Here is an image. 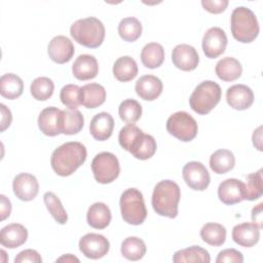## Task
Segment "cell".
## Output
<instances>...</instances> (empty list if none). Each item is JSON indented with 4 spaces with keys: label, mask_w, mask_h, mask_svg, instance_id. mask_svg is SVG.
<instances>
[{
    "label": "cell",
    "mask_w": 263,
    "mask_h": 263,
    "mask_svg": "<svg viewBox=\"0 0 263 263\" xmlns=\"http://www.w3.org/2000/svg\"><path fill=\"white\" fill-rule=\"evenodd\" d=\"M86 156L87 152L83 144L80 142H67L53 150L50 164L57 175L68 177L84 163Z\"/></svg>",
    "instance_id": "1"
},
{
    "label": "cell",
    "mask_w": 263,
    "mask_h": 263,
    "mask_svg": "<svg viewBox=\"0 0 263 263\" xmlns=\"http://www.w3.org/2000/svg\"><path fill=\"white\" fill-rule=\"evenodd\" d=\"M181 197L179 185L172 180H162L154 187L151 203L156 214L167 218L178 216V205Z\"/></svg>",
    "instance_id": "2"
},
{
    "label": "cell",
    "mask_w": 263,
    "mask_h": 263,
    "mask_svg": "<svg viewBox=\"0 0 263 263\" xmlns=\"http://www.w3.org/2000/svg\"><path fill=\"white\" fill-rule=\"evenodd\" d=\"M230 29L233 38L241 43L253 42L260 31L255 13L246 6L234 8L230 16Z\"/></svg>",
    "instance_id": "3"
},
{
    "label": "cell",
    "mask_w": 263,
    "mask_h": 263,
    "mask_svg": "<svg viewBox=\"0 0 263 263\" xmlns=\"http://www.w3.org/2000/svg\"><path fill=\"white\" fill-rule=\"evenodd\" d=\"M70 34L77 43L88 48H97L104 41L105 27L97 17H84L72 24Z\"/></svg>",
    "instance_id": "4"
},
{
    "label": "cell",
    "mask_w": 263,
    "mask_h": 263,
    "mask_svg": "<svg viewBox=\"0 0 263 263\" xmlns=\"http://www.w3.org/2000/svg\"><path fill=\"white\" fill-rule=\"evenodd\" d=\"M221 96L222 90L218 83L212 80H204L194 88L189 98V105L195 113L205 115L218 105Z\"/></svg>",
    "instance_id": "5"
},
{
    "label": "cell",
    "mask_w": 263,
    "mask_h": 263,
    "mask_svg": "<svg viewBox=\"0 0 263 263\" xmlns=\"http://www.w3.org/2000/svg\"><path fill=\"white\" fill-rule=\"evenodd\" d=\"M122 219L130 225H141L146 217L147 210L143 194L137 188H128L122 192L119 200Z\"/></svg>",
    "instance_id": "6"
},
{
    "label": "cell",
    "mask_w": 263,
    "mask_h": 263,
    "mask_svg": "<svg viewBox=\"0 0 263 263\" xmlns=\"http://www.w3.org/2000/svg\"><path fill=\"white\" fill-rule=\"evenodd\" d=\"M91 172L95 180L101 184L115 181L120 173L118 158L111 152H101L91 161Z\"/></svg>",
    "instance_id": "7"
},
{
    "label": "cell",
    "mask_w": 263,
    "mask_h": 263,
    "mask_svg": "<svg viewBox=\"0 0 263 263\" xmlns=\"http://www.w3.org/2000/svg\"><path fill=\"white\" fill-rule=\"evenodd\" d=\"M166 130L170 135L182 142H190L196 137L198 125L189 113L178 111L168 117Z\"/></svg>",
    "instance_id": "8"
},
{
    "label": "cell",
    "mask_w": 263,
    "mask_h": 263,
    "mask_svg": "<svg viewBox=\"0 0 263 263\" xmlns=\"http://www.w3.org/2000/svg\"><path fill=\"white\" fill-rule=\"evenodd\" d=\"M185 183L193 190L203 191L211 182L210 174L206 167L199 161L187 162L182 171Z\"/></svg>",
    "instance_id": "9"
},
{
    "label": "cell",
    "mask_w": 263,
    "mask_h": 263,
    "mask_svg": "<svg viewBox=\"0 0 263 263\" xmlns=\"http://www.w3.org/2000/svg\"><path fill=\"white\" fill-rule=\"evenodd\" d=\"M79 250L86 258L101 259L106 256L110 249L109 240L102 234L87 233L79 240Z\"/></svg>",
    "instance_id": "10"
},
{
    "label": "cell",
    "mask_w": 263,
    "mask_h": 263,
    "mask_svg": "<svg viewBox=\"0 0 263 263\" xmlns=\"http://www.w3.org/2000/svg\"><path fill=\"white\" fill-rule=\"evenodd\" d=\"M227 36L219 27L210 28L202 38V50L206 58L216 59L224 53L227 46Z\"/></svg>",
    "instance_id": "11"
},
{
    "label": "cell",
    "mask_w": 263,
    "mask_h": 263,
    "mask_svg": "<svg viewBox=\"0 0 263 263\" xmlns=\"http://www.w3.org/2000/svg\"><path fill=\"white\" fill-rule=\"evenodd\" d=\"M15 196L23 201L33 200L39 192V183L35 176L28 173L16 175L12 181Z\"/></svg>",
    "instance_id": "12"
},
{
    "label": "cell",
    "mask_w": 263,
    "mask_h": 263,
    "mask_svg": "<svg viewBox=\"0 0 263 263\" xmlns=\"http://www.w3.org/2000/svg\"><path fill=\"white\" fill-rule=\"evenodd\" d=\"M75 48L72 41L63 35L53 37L47 47V53L50 60L57 64L68 63L74 55Z\"/></svg>",
    "instance_id": "13"
},
{
    "label": "cell",
    "mask_w": 263,
    "mask_h": 263,
    "mask_svg": "<svg viewBox=\"0 0 263 263\" xmlns=\"http://www.w3.org/2000/svg\"><path fill=\"white\" fill-rule=\"evenodd\" d=\"M218 197L227 205L245 200V183L234 178L224 180L218 187Z\"/></svg>",
    "instance_id": "14"
},
{
    "label": "cell",
    "mask_w": 263,
    "mask_h": 263,
    "mask_svg": "<svg viewBox=\"0 0 263 263\" xmlns=\"http://www.w3.org/2000/svg\"><path fill=\"white\" fill-rule=\"evenodd\" d=\"M172 61L175 67L182 71H193L199 63L196 49L189 44H178L172 52Z\"/></svg>",
    "instance_id": "15"
},
{
    "label": "cell",
    "mask_w": 263,
    "mask_h": 263,
    "mask_svg": "<svg viewBox=\"0 0 263 263\" xmlns=\"http://www.w3.org/2000/svg\"><path fill=\"white\" fill-rule=\"evenodd\" d=\"M226 101L235 110H247L254 103V92L245 84H234L227 89Z\"/></svg>",
    "instance_id": "16"
},
{
    "label": "cell",
    "mask_w": 263,
    "mask_h": 263,
    "mask_svg": "<svg viewBox=\"0 0 263 263\" xmlns=\"http://www.w3.org/2000/svg\"><path fill=\"white\" fill-rule=\"evenodd\" d=\"M260 238V228L255 223H240L232 229V239L243 248L254 247Z\"/></svg>",
    "instance_id": "17"
},
{
    "label": "cell",
    "mask_w": 263,
    "mask_h": 263,
    "mask_svg": "<svg viewBox=\"0 0 263 263\" xmlns=\"http://www.w3.org/2000/svg\"><path fill=\"white\" fill-rule=\"evenodd\" d=\"M163 84L161 80L154 75H144L140 77L135 85L137 95L145 101H154L162 92Z\"/></svg>",
    "instance_id": "18"
},
{
    "label": "cell",
    "mask_w": 263,
    "mask_h": 263,
    "mask_svg": "<svg viewBox=\"0 0 263 263\" xmlns=\"http://www.w3.org/2000/svg\"><path fill=\"white\" fill-rule=\"evenodd\" d=\"M28 230L18 223H11L1 229L0 242L7 249H15L27 241Z\"/></svg>",
    "instance_id": "19"
},
{
    "label": "cell",
    "mask_w": 263,
    "mask_h": 263,
    "mask_svg": "<svg viewBox=\"0 0 263 263\" xmlns=\"http://www.w3.org/2000/svg\"><path fill=\"white\" fill-rule=\"evenodd\" d=\"M72 73L78 80L84 81L95 78L99 73L97 59L90 54H80L72 65Z\"/></svg>",
    "instance_id": "20"
},
{
    "label": "cell",
    "mask_w": 263,
    "mask_h": 263,
    "mask_svg": "<svg viewBox=\"0 0 263 263\" xmlns=\"http://www.w3.org/2000/svg\"><path fill=\"white\" fill-rule=\"evenodd\" d=\"M62 110L57 107H47L43 109L38 116L39 129L48 137H55L61 134L60 119Z\"/></svg>",
    "instance_id": "21"
},
{
    "label": "cell",
    "mask_w": 263,
    "mask_h": 263,
    "mask_svg": "<svg viewBox=\"0 0 263 263\" xmlns=\"http://www.w3.org/2000/svg\"><path fill=\"white\" fill-rule=\"evenodd\" d=\"M114 119L111 114L107 112H100L96 114L89 124V132L92 138L97 141L108 140L113 133Z\"/></svg>",
    "instance_id": "22"
},
{
    "label": "cell",
    "mask_w": 263,
    "mask_h": 263,
    "mask_svg": "<svg viewBox=\"0 0 263 263\" xmlns=\"http://www.w3.org/2000/svg\"><path fill=\"white\" fill-rule=\"evenodd\" d=\"M81 88V105L87 109H95L103 105L106 100V90L99 83H87Z\"/></svg>",
    "instance_id": "23"
},
{
    "label": "cell",
    "mask_w": 263,
    "mask_h": 263,
    "mask_svg": "<svg viewBox=\"0 0 263 263\" xmlns=\"http://www.w3.org/2000/svg\"><path fill=\"white\" fill-rule=\"evenodd\" d=\"M111 211L104 202L92 203L87 211L86 220L90 227L95 229H104L111 222Z\"/></svg>",
    "instance_id": "24"
},
{
    "label": "cell",
    "mask_w": 263,
    "mask_h": 263,
    "mask_svg": "<svg viewBox=\"0 0 263 263\" xmlns=\"http://www.w3.org/2000/svg\"><path fill=\"white\" fill-rule=\"evenodd\" d=\"M84 125L83 115L77 109L62 110L60 119L61 134L64 135H75L78 134Z\"/></svg>",
    "instance_id": "25"
},
{
    "label": "cell",
    "mask_w": 263,
    "mask_h": 263,
    "mask_svg": "<svg viewBox=\"0 0 263 263\" xmlns=\"http://www.w3.org/2000/svg\"><path fill=\"white\" fill-rule=\"evenodd\" d=\"M217 76L226 82L234 81L241 76L242 67L241 64L234 58L226 57L221 59L215 68Z\"/></svg>",
    "instance_id": "26"
},
{
    "label": "cell",
    "mask_w": 263,
    "mask_h": 263,
    "mask_svg": "<svg viewBox=\"0 0 263 263\" xmlns=\"http://www.w3.org/2000/svg\"><path fill=\"white\" fill-rule=\"evenodd\" d=\"M138 74L137 62L129 55L118 58L113 65V75L120 82L133 80Z\"/></svg>",
    "instance_id": "27"
},
{
    "label": "cell",
    "mask_w": 263,
    "mask_h": 263,
    "mask_svg": "<svg viewBox=\"0 0 263 263\" xmlns=\"http://www.w3.org/2000/svg\"><path fill=\"white\" fill-rule=\"evenodd\" d=\"M24 91V82L22 78L13 73H6L0 78V93L8 100H15Z\"/></svg>",
    "instance_id": "28"
},
{
    "label": "cell",
    "mask_w": 263,
    "mask_h": 263,
    "mask_svg": "<svg viewBox=\"0 0 263 263\" xmlns=\"http://www.w3.org/2000/svg\"><path fill=\"white\" fill-rule=\"evenodd\" d=\"M234 164L235 157L233 153L227 149H219L210 157V167L218 175H223L230 172L234 167Z\"/></svg>",
    "instance_id": "29"
},
{
    "label": "cell",
    "mask_w": 263,
    "mask_h": 263,
    "mask_svg": "<svg viewBox=\"0 0 263 263\" xmlns=\"http://www.w3.org/2000/svg\"><path fill=\"white\" fill-rule=\"evenodd\" d=\"M142 64L148 69L160 67L164 61V49L157 42L147 43L141 51Z\"/></svg>",
    "instance_id": "30"
},
{
    "label": "cell",
    "mask_w": 263,
    "mask_h": 263,
    "mask_svg": "<svg viewBox=\"0 0 263 263\" xmlns=\"http://www.w3.org/2000/svg\"><path fill=\"white\" fill-rule=\"evenodd\" d=\"M210 261H211V257L209 252L199 246H191L189 248L179 250L173 256V262L175 263H188V262L209 263Z\"/></svg>",
    "instance_id": "31"
},
{
    "label": "cell",
    "mask_w": 263,
    "mask_h": 263,
    "mask_svg": "<svg viewBox=\"0 0 263 263\" xmlns=\"http://www.w3.org/2000/svg\"><path fill=\"white\" fill-rule=\"evenodd\" d=\"M144 133L135 124H126L123 126L118 135L119 145L129 153H132L139 145Z\"/></svg>",
    "instance_id": "32"
},
{
    "label": "cell",
    "mask_w": 263,
    "mask_h": 263,
    "mask_svg": "<svg viewBox=\"0 0 263 263\" xmlns=\"http://www.w3.org/2000/svg\"><path fill=\"white\" fill-rule=\"evenodd\" d=\"M200 237L213 247H220L226 240V228L219 223H206L200 229Z\"/></svg>",
    "instance_id": "33"
},
{
    "label": "cell",
    "mask_w": 263,
    "mask_h": 263,
    "mask_svg": "<svg viewBox=\"0 0 263 263\" xmlns=\"http://www.w3.org/2000/svg\"><path fill=\"white\" fill-rule=\"evenodd\" d=\"M120 252L125 259L138 261L146 254V245L143 239L137 236H128L122 241Z\"/></svg>",
    "instance_id": "34"
},
{
    "label": "cell",
    "mask_w": 263,
    "mask_h": 263,
    "mask_svg": "<svg viewBox=\"0 0 263 263\" xmlns=\"http://www.w3.org/2000/svg\"><path fill=\"white\" fill-rule=\"evenodd\" d=\"M142 30L141 22L134 16L122 18L118 25V34L120 38L127 42L138 40L142 35Z\"/></svg>",
    "instance_id": "35"
},
{
    "label": "cell",
    "mask_w": 263,
    "mask_h": 263,
    "mask_svg": "<svg viewBox=\"0 0 263 263\" xmlns=\"http://www.w3.org/2000/svg\"><path fill=\"white\" fill-rule=\"evenodd\" d=\"M118 114L122 121L127 124H134L142 116V106L134 99L124 100L119 105Z\"/></svg>",
    "instance_id": "36"
},
{
    "label": "cell",
    "mask_w": 263,
    "mask_h": 263,
    "mask_svg": "<svg viewBox=\"0 0 263 263\" xmlns=\"http://www.w3.org/2000/svg\"><path fill=\"white\" fill-rule=\"evenodd\" d=\"M43 200L52 218L61 225H64L68 221V215L64 209L60 198L53 192H45L43 195Z\"/></svg>",
    "instance_id": "37"
},
{
    "label": "cell",
    "mask_w": 263,
    "mask_h": 263,
    "mask_svg": "<svg viewBox=\"0 0 263 263\" xmlns=\"http://www.w3.org/2000/svg\"><path fill=\"white\" fill-rule=\"evenodd\" d=\"M53 89L54 84L48 77H37L33 80L30 86L31 95L37 101L48 100L52 96Z\"/></svg>",
    "instance_id": "38"
},
{
    "label": "cell",
    "mask_w": 263,
    "mask_h": 263,
    "mask_svg": "<svg viewBox=\"0 0 263 263\" xmlns=\"http://www.w3.org/2000/svg\"><path fill=\"white\" fill-rule=\"evenodd\" d=\"M262 168L256 173H252L247 176V182L245 183V199L255 200L262 196Z\"/></svg>",
    "instance_id": "39"
},
{
    "label": "cell",
    "mask_w": 263,
    "mask_h": 263,
    "mask_svg": "<svg viewBox=\"0 0 263 263\" xmlns=\"http://www.w3.org/2000/svg\"><path fill=\"white\" fill-rule=\"evenodd\" d=\"M156 141L151 135L144 134L137 148L132 152L133 156L140 160H146L151 158L156 152Z\"/></svg>",
    "instance_id": "40"
},
{
    "label": "cell",
    "mask_w": 263,
    "mask_h": 263,
    "mask_svg": "<svg viewBox=\"0 0 263 263\" xmlns=\"http://www.w3.org/2000/svg\"><path fill=\"white\" fill-rule=\"evenodd\" d=\"M81 88L76 84H67L63 86L60 92V99L63 105L69 109H77L81 105Z\"/></svg>",
    "instance_id": "41"
},
{
    "label": "cell",
    "mask_w": 263,
    "mask_h": 263,
    "mask_svg": "<svg viewBox=\"0 0 263 263\" xmlns=\"http://www.w3.org/2000/svg\"><path fill=\"white\" fill-rule=\"evenodd\" d=\"M217 263H224V262H235V263H242L243 256L242 254L235 250V249H226L221 251L216 259Z\"/></svg>",
    "instance_id": "42"
},
{
    "label": "cell",
    "mask_w": 263,
    "mask_h": 263,
    "mask_svg": "<svg viewBox=\"0 0 263 263\" xmlns=\"http://www.w3.org/2000/svg\"><path fill=\"white\" fill-rule=\"evenodd\" d=\"M23 262H32V263H41L42 258L39 253L32 249H27L20 252L14 258V263H23Z\"/></svg>",
    "instance_id": "43"
},
{
    "label": "cell",
    "mask_w": 263,
    "mask_h": 263,
    "mask_svg": "<svg viewBox=\"0 0 263 263\" xmlns=\"http://www.w3.org/2000/svg\"><path fill=\"white\" fill-rule=\"evenodd\" d=\"M201 5L210 13L218 14L226 9L228 0H202Z\"/></svg>",
    "instance_id": "44"
},
{
    "label": "cell",
    "mask_w": 263,
    "mask_h": 263,
    "mask_svg": "<svg viewBox=\"0 0 263 263\" xmlns=\"http://www.w3.org/2000/svg\"><path fill=\"white\" fill-rule=\"evenodd\" d=\"M0 108H1V127L0 130L4 132L7 127H9L11 121H12V115L10 110L4 105V104H0Z\"/></svg>",
    "instance_id": "45"
},
{
    "label": "cell",
    "mask_w": 263,
    "mask_h": 263,
    "mask_svg": "<svg viewBox=\"0 0 263 263\" xmlns=\"http://www.w3.org/2000/svg\"><path fill=\"white\" fill-rule=\"evenodd\" d=\"M0 198H1V220H5L7 217H9L10 213H11V203H10V200L4 195V194H1L0 195Z\"/></svg>",
    "instance_id": "46"
},
{
    "label": "cell",
    "mask_w": 263,
    "mask_h": 263,
    "mask_svg": "<svg viewBox=\"0 0 263 263\" xmlns=\"http://www.w3.org/2000/svg\"><path fill=\"white\" fill-rule=\"evenodd\" d=\"M262 205H263V203H259L256 206H254L253 210H252V215H251L253 222L260 229L262 228V222H263V220H262Z\"/></svg>",
    "instance_id": "47"
},
{
    "label": "cell",
    "mask_w": 263,
    "mask_h": 263,
    "mask_svg": "<svg viewBox=\"0 0 263 263\" xmlns=\"http://www.w3.org/2000/svg\"><path fill=\"white\" fill-rule=\"evenodd\" d=\"M262 126H259L256 130H254L253 133V137H252V140H253V144L254 146L259 150V151H262V145H261V136H262Z\"/></svg>",
    "instance_id": "48"
},
{
    "label": "cell",
    "mask_w": 263,
    "mask_h": 263,
    "mask_svg": "<svg viewBox=\"0 0 263 263\" xmlns=\"http://www.w3.org/2000/svg\"><path fill=\"white\" fill-rule=\"evenodd\" d=\"M61 262V261H66V262H79V259L78 258H76V257H74L73 255H71V254H67V255H64V256H62V257H60L59 259H57V262Z\"/></svg>",
    "instance_id": "49"
}]
</instances>
